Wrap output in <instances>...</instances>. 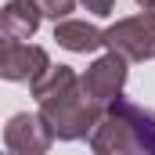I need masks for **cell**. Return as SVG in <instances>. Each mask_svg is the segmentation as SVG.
I'll return each mask as SVG.
<instances>
[{
  "label": "cell",
  "instance_id": "1",
  "mask_svg": "<svg viewBox=\"0 0 155 155\" xmlns=\"http://www.w3.org/2000/svg\"><path fill=\"white\" fill-rule=\"evenodd\" d=\"M29 90L54 141H83L101 119V105L87 97L72 65H47L36 79H29Z\"/></svg>",
  "mask_w": 155,
  "mask_h": 155
},
{
  "label": "cell",
  "instance_id": "2",
  "mask_svg": "<svg viewBox=\"0 0 155 155\" xmlns=\"http://www.w3.org/2000/svg\"><path fill=\"white\" fill-rule=\"evenodd\" d=\"M87 141L97 155H155V112L116 97L101 108V119L94 123Z\"/></svg>",
  "mask_w": 155,
  "mask_h": 155
},
{
  "label": "cell",
  "instance_id": "3",
  "mask_svg": "<svg viewBox=\"0 0 155 155\" xmlns=\"http://www.w3.org/2000/svg\"><path fill=\"white\" fill-rule=\"evenodd\" d=\"M105 47L126 61H155V15L141 11L105 29Z\"/></svg>",
  "mask_w": 155,
  "mask_h": 155
},
{
  "label": "cell",
  "instance_id": "4",
  "mask_svg": "<svg viewBox=\"0 0 155 155\" xmlns=\"http://www.w3.org/2000/svg\"><path fill=\"white\" fill-rule=\"evenodd\" d=\"M126 65H130V61H126V58H119L116 51H108V54L94 58V61L87 65V72L79 76L83 90H87V97H90V101H97L101 108H105L108 101L123 97V87H126V76H130V69H126Z\"/></svg>",
  "mask_w": 155,
  "mask_h": 155
},
{
  "label": "cell",
  "instance_id": "5",
  "mask_svg": "<svg viewBox=\"0 0 155 155\" xmlns=\"http://www.w3.org/2000/svg\"><path fill=\"white\" fill-rule=\"evenodd\" d=\"M47 65H51V54L36 43H29V40L7 36L4 47H0V79H7V83H29Z\"/></svg>",
  "mask_w": 155,
  "mask_h": 155
},
{
  "label": "cell",
  "instance_id": "6",
  "mask_svg": "<svg viewBox=\"0 0 155 155\" xmlns=\"http://www.w3.org/2000/svg\"><path fill=\"white\" fill-rule=\"evenodd\" d=\"M51 144H54V134L47 130L40 112H18L4 126V148L15 155H43Z\"/></svg>",
  "mask_w": 155,
  "mask_h": 155
},
{
  "label": "cell",
  "instance_id": "7",
  "mask_svg": "<svg viewBox=\"0 0 155 155\" xmlns=\"http://www.w3.org/2000/svg\"><path fill=\"white\" fill-rule=\"evenodd\" d=\"M54 40H58V47H65L72 54H90V51L105 47V29H97L94 22H83V18H58Z\"/></svg>",
  "mask_w": 155,
  "mask_h": 155
},
{
  "label": "cell",
  "instance_id": "8",
  "mask_svg": "<svg viewBox=\"0 0 155 155\" xmlns=\"http://www.w3.org/2000/svg\"><path fill=\"white\" fill-rule=\"evenodd\" d=\"M40 22H43V15L33 0H7L0 7V33L11 40H33Z\"/></svg>",
  "mask_w": 155,
  "mask_h": 155
},
{
  "label": "cell",
  "instance_id": "9",
  "mask_svg": "<svg viewBox=\"0 0 155 155\" xmlns=\"http://www.w3.org/2000/svg\"><path fill=\"white\" fill-rule=\"evenodd\" d=\"M33 4L40 7L43 18H54V22H58V18H69V15L76 11V0H33Z\"/></svg>",
  "mask_w": 155,
  "mask_h": 155
},
{
  "label": "cell",
  "instance_id": "10",
  "mask_svg": "<svg viewBox=\"0 0 155 155\" xmlns=\"http://www.w3.org/2000/svg\"><path fill=\"white\" fill-rule=\"evenodd\" d=\"M90 15H97V18H108L112 11H116V0H79Z\"/></svg>",
  "mask_w": 155,
  "mask_h": 155
},
{
  "label": "cell",
  "instance_id": "11",
  "mask_svg": "<svg viewBox=\"0 0 155 155\" xmlns=\"http://www.w3.org/2000/svg\"><path fill=\"white\" fill-rule=\"evenodd\" d=\"M144 11H152V15H155V0H148V4H144Z\"/></svg>",
  "mask_w": 155,
  "mask_h": 155
},
{
  "label": "cell",
  "instance_id": "12",
  "mask_svg": "<svg viewBox=\"0 0 155 155\" xmlns=\"http://www.w3.org/2000/svg\"><path fill=\"white\" fill-rule=\"evenodd\" d=\"M144 4H148V0H137V7H144Z\"/></svg>",
  "mask_w": 155,
  "mask_h": 155
},
{
  "label": "cell",
  "instance_id": "13",
  "mask_svg": "<svg viewBox=\"0 0 155 155\" xmlns=\"http://www.w3.org/2000/svg\"><path fill=\"white\" fill-rule=\"evenodd\" d=\"M4 40H7V36H4V33H0V47H4Z\"/></svg>",
  "mask_w": 155,
  "mask_h": 155
}]
</instances>
